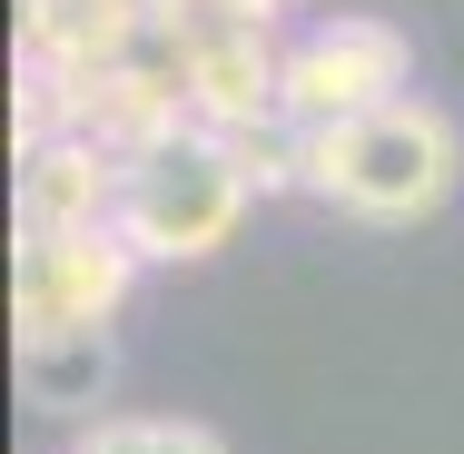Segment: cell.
Segmentation results:
<instances>
[{"instance_id":"11","label":"cell","mask_w":464,"mask_h":454,"mask_svg":"<svg viewBox=\"0 0 464 454\" xmlns=\"http://www.w3.org/2000/svg\"><path fill=\"white\" fill-rule=\"evenodd\" d=\"M277 10H296V0H267V20H277Z\"/></svg>"},{"instance_id":"3","label":"cell","mask_w":464,"mask_h":454,"mask_svg":"<svg viewBox=\"0 0 464 454\" xmlns=\"http://www.w3.org/2000/svg\"><path fill=\"white\" fill-rule=\"evenodd\" d=\"M405 80H415V40L366 10H326L316 30L286 40V119L306 129H346L385 99H405Z\"/></svg>"},{"instance_id":"8","label":"cell","mask_w":464,"mask_h":454,"mask_svg":"<svg viewBox=\"0 0 464 454\" xmlns=\"http://www.w3.org/2000/svg\"><path fill=\"white\" fill-rule=\"evenodd\" d=\"M218 149H227V169L247 179V198H296L306 169H316V129H306V119H286V109L218 129Z\"/></svg>"},{"instance_id":"9","label":"cell","mask_w":464,"mask_h":454,"mask_svg":"<svg viewBox=\"0 0 464 454\" xmlns=\"http://www.w3.org/2000/svg\"><path fill=\"white\" fill-rule=\"evenodd\" d=\"M149 425H159V415H99L70 454H149Z\"/></svg>"},{"instance_id":"7","label":"cell","mask_w":464,"mask_h":454,"mask_svg":"<svg viewBox=\"0 0 464 454\" xmlns=\"http://www.w3.org/2000/svg\"><path fill=\"white\" fill-rule=\"evenodd\" d=\"M109 375H119L109 326H30L20 336V395L40 415H90V405H109Z\"/></svg>"},{"instance_id":"5","label":"cell","mask_w":464,"mask_h":454,"mask_svg":"<svg viewBox=\"0 0 464 454\" xmlns=\"http://www.w3.org/2000/svg\"><path fill=\"white\" fill-rule=\"evenodd\" d=\"M119 198H129V169L99 139H40V149H20L10 217H20V237H80V227H119Z\"/></svg>"},{"instance_id":"6","label":"cell","mask_w":464,"mask_h":454,"mask_svg":"<svg viewBox=\"0 0 464 454\" xmlns=\"http://www.w3.org/2000/svg\"><path fill=\"white\" fill-rule=\"evenodd\" d=\"M286 109V40L277 20H227V30H198V70H188V119L218 139L237 119H267Z\"/></svg>"},{"instance_id":"2","label":"cell","mask_w":464,"mask_h":454,"mask_svg":"<svg viewBox=\"0 0 464 454\" xmlns=\"http://www.w3.org/2000/svg\"><path fill=\"white\" fill-rule=\"evenodd\" d=\"M247 208H257V198H247V179L227 169V149H218L208 129H188V139L149 149V159L129 169L119 237H129L149 267H179V257H208V247H227Z\"/></svg>"},{"instance_id":"10","label":"cell","mask_w":464,"mask_h":454,"mask_svg":"<svg viewBox=\"0 0 464 454\" xmlns=\"http://www.w3.org/2000/svg\"><path fill=\"white\" fill-rule=\"evenodd\" d=\"M149 454H227V445H218V425H188V415H159V425H149Z\"/></svg>"},{"instance_id":"4","label":"cell","mask_w":464,"mask_h":454,"mask_svg":"<svg viewBox=\"0 0 464 454\" xmlns=\"http://www.w3.org/2000/svg\"><path fill=\"white\" fill-rule=\"evenodd\" d=\"M139 247L119 227H80V237H20L10 257V326H109L139 296Z\"/></svg>"},{"instance_id":"1","label":"cell","mask_w":464,"mask_h":454,"mask_svg":"<svg viewBox=\"0 0 464 454\" xmlns=\"http://www.w3.org/2000/svg\"><path fill=\"white\" fill-rule=\"evenodd\" d=\"M464 179V139L435 99H385L346 129H316V169H306V198L346 208V217H375V227H415L435 217Z\"/></svg>"}]
</instances>
